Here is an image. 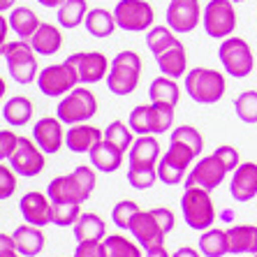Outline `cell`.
I'll return each instance as SVG.
<instances>
[{
	"label": "cell",
	"mask_w": 257,
	"mask_h": 257,
	"mask_svg": "<svg viewBox=\"0 0 257 257\" xmlns=\"http://www.w3.org/2000/svg\"><path fill=\"white\" fill-rule=\"evenodd\" d=\"M174 222H176L174 211L158 206V209L139 211L127 232L135 236V241L144 250H149V248H156V245H165V236L174 229Z\"/></svg>",
	"instance_id": "1"
},
{
	"label": "cell",
	"mask_w": 257,
	"mask_h": 257,
	"mask_svg": "<svg viewBox=\"0 0 257 257\" xmlns=\"http://www.w3.org/2000/svg\"><path fill=\"white\" fill-rule=\"evenodd\" d=\"M183 88H186L188 97L197 104H215L220 102L225 90H227V81L225 74L213 67H192L183 79Z\"/></svg>",
	"instance_id": "2"
},
{
	"label": "cell",
	"mask_w": 257,
	"mask_h": 257,
	"mask_svg": "<svg viewBox=\"0 0 257 257\" xmlns=\"http://www.w3.org/2000/svg\"><path fill=\"white\" fill-rule=\"evenodd\" d=\"M142 79V58L137 51H120L111 58L107 74V88L114 95H130L135 93Z\"/></svg>",
	"instance_id": "3"
},
{
	"label": "cell",
	"mask_w": 257,
	"mask_h": 257,
	"mask_svg": "<svg viewBox=\"0 0 257 257\" xmlns=\"http://www.w3.org/2000/svg\"><path fill=\"white\" fill-rule=\"evenodd\" d=\"M181 211H183V220L188 222L190 229L206 232V229L213 227L215 209L209 190H204V188H186L183 197H181Z\"/></svg>",
	"instance_id": "4"
},
{
	"label": "cell",
	"mask_w": 257,
	"mask_h": 257,
	"mask_svg": "<svg viewBox=\"0 0 257 257\" xmlns=\"http://www.w3.org/2000/svg\"><path fill=\"white\" fill-rule=\"evenodd\" d=\"M97 114V97L95 93H90L84 86L72 88L67 95H63V100L56 107V116L67 125H79L86 123Z\"/></svg>",
	"instance_id": "5"
},
{
	"label": "cell",
	"mask_w": 257,
	"mask_h": 257,
	"mask_svg": "<svg viewBox=\"0 0 257 257\" xmlns=\"http://www.w3.org/2000/svg\"><path fill=\"white\" fill-rule=\"evenodd\" d=\"M218 58L222 63L225 74L234 79H245L255 67L252 49L243 37H225L220 42V49H218Z\"/></svg>",
	"instance_id": "6"
},
{
	"label": "cell",
	"mask_w": 257,
	"mask_h": 257,
	"mask_svg": "<svg viewBox=\"0 0 257 257\" xmlns=\"http://www.w3.org/2000/svg\"><path fill=\"white\" fill-rule=\"evenodd\" d=\"M5 60H7V70L10 77L17 84L26 86L33 84L40 74L37 67V58H35V49L30 47L28 40H17V42H7L5 49Z\"/></svg>",
	"instance_id": "7"
},
{
	"label": "cell",
	"mask_w": 257,
	"mask_h": 257,
	"mask_svg": "<svg viewBox=\"0 0 257 257\" xmlns=\"http://www.w3.org/2000/svg\"><path fill=\"white\" fill-rule=\"evenodd\" d=\"M116 26L125 33H144L153 28L156 10L149 0H118L114 7Z\"/></svg>",
	"instance_id": "8"
},
{
	"label": "cell",
	"mask_w": 257,
	"mask_h": 257,
	"mask_svg": "<svg viewBox=\"0 0 257 257\" xmlns=\"http://www.w3.org/2000/svg\"><path fill=\"white\" fill-rule=\"evenodd\" d=\"M204 33L215 40L232 37L236 30V10L232 0H209L202 12Z\"/></svg>",
	"instance_id": "9"
},
{
	"label": "cell",
	"mask_w": 257,
	"mask_h": 257,
	"mask_svg": "<svg viewBox=\"0 0 257 257\" xmlns=\"http://www.w3.org/2000/svg\"><path fill=\"white\" fill-rule=\"evenodd\" d=\"M197 158V153L179 142H169V149L165 151V156H160L156 165L158 181H162L165 186H176L183 181L186 169L192 165V160Z\"/></svg>",
	"instance_id": "10"
},
{
	"label": "cell",
	"mask_w": 257,
	"mask_h": 257,
	"mask_svg": "<svg viewBox=\"0 0 257 257\" xmlns=\"http://www.w3.org/2000/svg\"><path fill=\"white\" fill-rule=\"evenodd\" d=\"M77 84H79L77 70L67 60H63L58 65H47L37 74V88L42 90L47 97L67 95L72 88H77Z\"/></svg>",
	"instance_id": "11"
},
{
	"label": "cell",
	"mask_w": 257,
	"mask_h": 257,
	"mask_svg": "<svg viewBox=\"0 0 257 257\" xmlns=\"http://www.w3.org/2000/svg\"><path fill=\"white\" fill-rule=\"evenodd\" d=\"M227 167L220 162V158L211 153V156L199 158L195 165L190 167V174L186 176L183 186L186 188H204V190H215L220 186L225 176H227Z\"/></svg>",
	"instance_id": "12"
},
{
	"label": "cell",
	"mask_w": 257,
	"mask_h": 257,
	"mask_svg": "<svg viewBox=\"0 0 257 257\" xmlns=\"http://www.w3.org/2000/svg\"><path fill=\"white\" fill-rule=\"evenodd\" d=\"M165 19L176 35H186L202 24V5L199 0H169Z\"/></svg>",
	"instance_id": "13"
},
{
	"label": "cell",
	"mask_w": 257,
	"mask_h": 257,
	"mask_svg": "<svg viewBox=\"0 0 257 257\" xmlns=\"http://www.w3.org/2000/svg\"><path fill=\"white\" fill-rule=\"evenodd\" d=\"M65 60L77 70L79 84H97L102 79H107L109 65H111L107 56L100 51H79V54L67 56Z\"/></svg>",
	"instance_id": "14"
},
{
	"label": "cell",
	"mask_w": 257,
	"mask_h": 257,
	"mask_svg": "<svg viewBox=\"0 0 257 257\" xmlns=\"http://www.w3.org/2000/svg\"><path fill=\"white\" fill-rule=\"evenodd\" d=\"M10 167L19 176H37L44 169V151L33 139L19 137L17 149L10 158Z\"/></svg>",
	"instance_id": "15"
},
{
	"label": "cell",
	"mask_w": 257,
	"mask_h": 257,
	"mask_svg": "<svg viewBox=\"0 0 257 257\" xmlns=\"http://www.w3.org/2000/svg\"><path fill=\"white\" fill-rule=\"evenodd\" d=\"M19 211L24 215V220L35 227H44L54 222V209H51V199L42 192H26L21 202H19Z\"/></svg>",
	"instance_id": "16"
},
{
	"label": "cell",
	"mask_w": 257,
	"mask_h": 257,
	"mask_svg": "<svg viewBox=\"0 0 257 257\" xmlns=\"http://www.w3.org/2000/svg\"><path fill=\"white\" fill-rule=\"evenodd\" d=\"M33 139L44 153H58L60 146L65 144V130H63V120L58 116H44L33 127Z\"/></svg>",
	"instance_id": "17"
},
{
	"label": "cell",
	"mask_w": 257,
	"mask_h": 257,
	"mask_svg": "<svg viewBox=\"0 0 257 257\" xmlns=\"http://www.w3.org/2000/svg\"><path fill=\"white\" fill-rule=\"evenodd\" d=\"M229 195L234 202L245 204L257 197V165L255 162H241L232 172L229 181Z\"/></svg>",
	"instance_id": "18"
},
{
	"label": "cell",
	"mask_w": 257,
	"mask_h": 257,
	"mask_svg": "<svg viewBox=\"0 0 257 257\" xmlns=\"http://www.w3.org/2000/svg\"><path fill=\"white\" fill-rule=\"evenodd\" d=\"M102 139H104V130L88 123L70 125V130L65 132V146L72 153H90Z\"/></svg>",
	"instance_id": "19"
},
{
	"label": "cell",
	"mask_w": 257,
	"mask_h": 257,
	"mask_svg": "<svg viewBox=\"0 0 257 257\" xmlns=\"http://www.w3.org/2000/svg\"><path fill=\"white\" fill-rule=\"evenodd\" d=\"M160 160V142L156 135H144L132 142L127 151V165L130 167H156Z\"/></svg>",
	"instance_id": "20"
},
{
	"label": "cell",
	"mask_w": 257,
	"mask_h": 257,
	"mask_svg": "<svg viewBox=\"0 0 257 257\" xmlns=\"http://www.w3.org/2000/svg\"><path fill=\"white\" fill-rule=\"evenodd\" d=\"M47 197L54 202H74V204H84L86 195L84 190L79 188L77 179L72 174H65V176H56V179L49 181L47 186Z\"/></svg>",
	"instance_id": "21"
},
{
	"label": "cell",
	"mask_w": 257,
	"mask_h": 257,
	"mask_svg": "<svg viewBox=\"0 0 257 257\" xmlns=\"http://www.w3.org/2000/svg\"><path fill=\"white\" fill-rule=\"evenodd\" d=\"M156 63L165 77L179 79V77H183V74H188V56H186L183 42H176L174 47H169V49H165L162 54H158Z\"/></svg>",
	"instance_id": "22"
},
{
	"label": "cell",
	"mask_w": 257,
	"mask_h": 257,
	"mask_svg": "<svg viewBox=\"0 0 257 257\" xmlns=\"http://www.w3.org/2000/svg\"><path fill=\"white\" fill-rule=\"evenodd\" d=\"M227 241L232 255H257V225H232Z\"/></svg>",
	"instance_id": "23"
},
{
	"label": "cell",
	"mask_w": 257,
	"mask_h": 257,
	"mask_svg": "<svg viewBox=\"0 0 257 257\" xmlns=\"http://www.w3.org/2000/svg\"><path fill=\"white\" fill-rule=\"evenodd\" d=\"M14 245H17V252L24 257H37L44 250V234L40 227L35 225H21L12 232Z\"/></svg>",
	"instance_id": "24"
},
{
	"label": "cell",
	"mask_w": 257,
	"mask_h": 257,
	"mask_svg": "<svg viewBox=\"0 0 257 257\" xmlns=\"http://www.w3.org/2000/svg\"><path fill=\"white\" fill-rule=\"evenodd\" d=\"M30 47L35 49V54L40 56H54L63 47V33L60 28L51 24H40V28L35 30V35L28 40Z\"/></svg>",
	"instance_id": "25"
},
{
	"label": "cell",
	"mask_w": 257,
	"mask_h": 257,
	"mask_svg": "<svg viewBox=\"0 0 257 257\" xmlns=\"http://www.w3.org/2000/svg\"><path fill=\"white\" fill-rule=\"evenodd\" d=\"M123 156H125L123 151H118L114 144H109L102 139L95 149L90 151V165L104 174H111L123 165Z\"/></svg>",
	"instance_id": "26"
},
{
	"label": "cell",
	"mask_w": 257,
	"mask_h": 257,
	"mask_svg": "<svg viewBox=\"0 0 257 257\" xmlns=\"http://www.w3.org/2000/svg\"><path fill=\"white\" fill-rule=\"evenodd\" d=\"M84 26H86V30H88V35L97 37V40L111 37V33L118 28L114 12H109L104 7H93V10H88V14H86V19H84Z\"/></svg>",
	"instance_id": "27"
},
{
	"label": "cell",
	"mask_w": 257,
	"mask_h": 257,
	"mask_svg": "<svg viewBox=\"0 0 257 257\" xmlns=\"http://www.w3.org/2000/svg\"><path fill=\"white\" fill-rule=\"evenodd\" d=\"M7 21H10V30H14L17 37H21V40H30L35 35V30L40 28V24H42L40 17L30 7H14V10H10Z\"/></svg>",
	"instance_id": "28"
},
{
	"label": "cell",
	"mask_w": 257,
	"mask_h": 257,
	"mask_svg": "<svg viewBox=\"0 0 257 257\" xmlns=\"http://www.w3.org/2000/svg\"><path fill=\"white\" fill-rule=\"evenodd\" d=\"M3 118L10 123L12 127H24L33 118V102L26 95H14L5 102L3 107Z\"/></svg>",
	"instance_id": "29"
},
{
	"label": "cell",
	"mask_w": 257,
	"mask_h": 257,
	"mask_svg": "<svg viewBox=\"0 0 257 257\" xmlns=\"http://www.w3.org/2000/svg\"><path fill=\"white\" fill-rule=\"evenodd\" d=\"M107 236V225L97 213H81L74 222V239L77 241H102Z\"/></svg>",
	"instance_id": "30"
},
{
	"label": "cell",
	"mask_w": 257,
	"mask_h": 257,
	"mask_svg": "<svg viewBox=\"0 0 257 257\" xmlns=\"http://www.w3.org/2000/svg\"><path fill=\"white\" fill-rule=\"evenodd\" d=\"M149 97H151V102H160V104L176 107V104H179V97H181V88H179V84H176V79L162 74V77L151 81Z\"/></svg>",
	"instance_id": "31"
},
{
	"label": "cell",
	"mask_w": 257,
	"mask_h": 257,
	"mask_svg": "<svg viewBox=\"0 0 257 257\" xmlns=\"http://www.w3.org/2000/svg\"><path fill=\"white\" fill-rule=\"evenodd\" d=\"M197 250L204 257H225L229 252V241H227V229H206L199 236Z\"/></svg>",
	"instance_id": "32"
},
{
	"label": "cell",
	"mask_w": 257,
	"mask_h": 257,
	"mask_svg": "<svg viewBox=\"0 0 257 257\" xmlns=\"http://www.w3.org/2000/svg\"><path fill=\"white\" fill-rule=\"evenodd\" d=\"M102 245H104V257H144L142 245L130 241L127 236H120V234L104 236Z\"/></svg>",
	"instance_id": "33"
},
{
	"label": "cell",
	"mask_w": 257,
	"mask_h": 257,
	"mask_svg": "<svg viewBox=\"0 0 257 257\" xmlns=\"http://www.w3.org/2000/svg\"><path fill=\"white\" fill-rule=\"evenodd\" d=\"M86 14H88V3L86 0H65L63 5L58 7V12H56V17H58V24L63 26V28H77V26L84 24Z\"/></svg>",
	"instance_id": "34"
},
{
	"label": "cell",
	"mask_w": 257,
	"mask_h": 257,
	"mask_svg": "<svg viewBox=\"0 0 257 257\" xmlns=\"http://www.w3.org/2000/svg\"><path fill=\"white\" fill-rule=\"evenodd\" d=\"M176 42H181V40L176 37V33L169 26H153L151 30H146V47L151 49L153 56L162 54L165 49L174 47Z\"/></svg>",
	"instance_id": "35"
},
{
	"label": "cell",
	"mask_w": 257,
	"mask_h": 257,
	"mask_svg": "<svg viewBox=\"0 0 257 257\" xmlns=\"http://www.w3.org/2000/svg\"><path fill=\"white\" fill-rule=\"evenodd\" d=\"M127 125L135 135H153V107L151 104H137L127 116Z\"/></svg>",
	"instance_id": "36"
},
{
	"label": "cell",
	"mask_w": 257,
	"mask_h": 257,
	"mask_svg": "<svg viewBox=\"0 0 257 257\" xmlns=\"http://www.w3.org/2000/svg\"><path fill=\"white\" fill-rule=\"evenodd\" d=\"M104 142H109V144H114L118 151H130V146H132V130H130V125L127 123H123V120H111L107 127H104Z\"/></svg>",
	"instance_id": "37"
},
{
	"label": "cell",
	"mask_w": 257,
	"mask_h": 257,
	"mask_svg": "<svg viewBox=\"0 0 257 257\" xmlns=\"http://www.w3.org/2000/svg\"><path fill=\"white\" fill-rule=\"evenodd\" d=\"M234 111L239 116V120L252 125L257 123V90H243L239 97L234 100Z\"/></svg>",
	"instance_id": "38"
},
{
	"label": "cell",
	"mask_w": 257,
	"mask_h": 257,
	"mask_svg": "<svg viewBox=\"0 0 257 257\" xmlns=\"http://www.w3.org/2000/svg\"><path fill=\"white\" fill-rule=\"evenodd\" d=\"M169 142H179V144H183V146H188V149L195 151V153H197V158L202 156L204 137H202V132H199L197 127H192V125L174 127L172 135H169Z\"/></svg>",
	"instance_id": "39"
},
{
	"label": "cell",
	"mask_w": 257,
	"mask_h": 257,
	"mask_svg": "<svg viewBox=\"0 0 257 257\" xmlns=\"http://www.w3.org/2000/svg\"><path fill=\"white\" fill-rule=\"evenodd\" d=\"M51 209H54V222L51 225H56V227H72L81 215V204L74 202H54Z\"/></svg>",
	"instance_id": "40"
},
{
	"label": "cell",
	"mask_w": 257,
	"mask_h": 257,
	"mask_svg": "<svg viewBox=\"0 0 257 257\" xmlns=\"http://www.w3.org/2000/svg\"><path fill=\"white\" fill-rule=\"evenodd\" d=\"M139 204L132 202V199H123V202H118L114 206V211H111V220H114V225L118 229H130L132 220H135V215L139 213Z\"/></svg>",
	"instance_id": "41"
},
{
	"label": "cell",
	"mask_w": 257,
	"mask_h": 257,
	"mask_svg": "<svg viewBox=\"0 0 257 257\" xmlns=\"http://www.w3.org/2000/svg\"><path fill=\"white\" fill-rule=\"evenodd\" d=\"M158 181L156 167H127V183L135 190H149Z\"/></svg>",
	"instance_id": "42"
},
{
	"label": "cell",
	"mask_w": 257,
	"mask_h": 257,
	"mask_svg": "<svg viewBox=\"0 0 257 257\" xmlns=\"http://www.w3.org/2000/svg\"><path fill=\"white\" fill-rule=\"evenodd\" d=\"M151 107H153V135H162V132L172 130L174 107H169V104H160V102H151Z\"/></svg>",
	"instance_id": "43"
},
{
	"label": "cell",
	"mask_w": 257,
	"mask_h": 257,
	"mask_svg": "<svg viewBox=\"0 0 257 257\" xmlns=\"http://www.w3.org/2000/svg\"><path fill=\"white\" fill-rule=\"evenodd\" d=\"M72 176L77 179V183H79V188L84 190V195H86V199L90 197V192L95 190V172H93V167H86V165H81V167H77L74 172H72Z\"/></svg>",
	"instance_id": "44"
},
{
	"label": "cell",
	"mask_w": 257,
	"mask_h": 257,
	"mask_svg": "<svg viewBox=\"0 0 257 257\" xmlns=\"http://www.w3.org/2000/svg\"><path fill=\"white\" fill-rule=\"evenodd\" d=\"M14 190H17V174L12 167L0 165V202L12 197Z\"/></svg>",
	"instance_id": "45"
},
{
	"label": "cell",
	"mask_w": 257,
	"mask_h": 257,
	"mask_svg": "<svg viewBox=\"0 0 257 257\" xmlns=\"http://www.w3.org/2000/svg\"><path fill=\"white\" fill-rule=\"evenodd\" d=\"M213 153L220 158V162L227 167V172H234V169L241 165L239 162V151L234 149V146H218Z\"/></svg>",
	"instance_id": "46"
},
{
	"label": "cell",
	"mask_w": 257,
	"mask_h": 257,
	"mask_svg": "<svg viewBox=\"0 0 257 257\" xmlns=\"http://www.w3.org/2000/svg\"><path fill=\"white\" fill-rule=\"evenodd\" d=\"M74 257H104L102 241H79Z\"/></svg>",
	"instance_id": "47"
},
{
	"label": "cell",
	"mask_w": 257,
	"mask_h": 257,
	"mask_svg": "<svg viewBox=\"0 0 257 257\" xmlns=\"http://www.w3.org/2000/svg\"><path fill=\"white\" fill-rule=\"evenodd\" d=\"M19 137L12 130H0V160H10L17 149Z\"/></svg>",
	"instance_id": "48"
},
{
	"label": "cell",
	"mask_w": 257,
	"mask_h": 257,
	"mask_svg": "<svg viewBox=\"0 0 257 257\" xmlns=\"http://www.w3.org/2000/svg\"><path fill=\"white\" fill-rule=\"evenodd\" d=\"M12 252H17L12 234H0V257H10Z\"/></svg>",
	"instance_id": "49"
},
{
	"label": "cell",
	"mask_w": 257,
	"mask_h": 257,
	"mask_svg": "<svg viewBox=\"0 0 257 257\" xmlns=\"http://www.w3.org/2000/svg\"><path fill=\"white\" fill-rule=\"evenodd\" d=\"M7 33H10V21L0 14V56H5L7 49Z\"/></svg>",
	"instance_id": "50"
},
{
	"label": "cell",
	"mask_w": 257,
	"mask_h": 257,
	"mask_svg": "<svg viewBox=\"0 0 257 257\" xmlns=\"http://www.w3.org/2000/svg\"><path fill=\"white\" fill-rule=\"evenodd\" d=\"M172 257H202V252H199L197 248H190V245H183V248H179V250L174 252Z\"/></svg>",
	"instance_id": "51"
},
{
	"label": "cell",
	"mask_w": 257,
	"mask_h": 257,
	"mask_svg": "<svg viewBox=\"0 0 257 257\" xmlns=\"http://www.w3.org/2000/svg\"><path fill=\"white\" fill-rule=\"evenodd\" d=\"M146 257H172V255L167 252L165 245H156V248H149V250H146Z\"/></svg>",
	"instance_id": "52"
},
{
	"label": "cell",
	"mask_w": 257,
	"mask_h": 257,
	"mask_svg": "<svg viewBox=\"0 0 257 257\" xmlns=\"http://www.w3.org/2000/svg\"><path fill=\"white\" fill-rule=\"evenodd\" d=\"M37 3H40V5H42V7H49V10H54V7H56V10H58V7L63 5L65 0H37Z\"/></svg>",
	"instance_id": "53"
},
{
	"label": "cell",
	"mask_w": 257,
	"mask_h": 257,
	"mask_svg": "<svg viewBox=\"0 0 257 257\" xmlns=\"http://www.w3.org/2000/svg\"><path fill=\"white\" fill-rule=\"evenodd\" d=\"M14 3L17 0H0V14L7 12V10H14Z\"/></svg>",
	"instance_id": "54"
},
{
	"label": "cell",
	"mask_w": 257,
	"mask_h": 257,
	"mask_svg": "<svg viewBox=\"0 0 257 257\" xmlns=\"http://www.w3.org/2000/svg\"><path fill=\"white\" fill-rule=\"evenodd\" d=\"M7 93V84H5V79L0 77V100H3V95Z\"/></svg>",
	"instance_id": "55"
},
{
	"label": "cell",
	"mask_w": 257,
	"mask_h": 257,
	"mask_svg": "<svg viewBox=\"0 0 257 257\" xmlns=\"http://www.w3.org/2000/svg\"><path fill=\"white\" fill-rule=\"evenodd\" d=\"M10 257H24V255H19V252H12V255H10Z\"/></svg>",
	"instance_id": "56"
},
{
	"label": "cell",
	"mask_w": 257,
	"mask_h": 257,
	"mask_svg": "<svg viewBox=\"0 0 257 257\" xmlns=\"http://www.w3.org/2000/svg\"><path fill=\"white\" fill-rule=\"evenodd\" d=\"M232 3H234V5H236V3H245V0H232Z\"/></svg>",
	"instance_id": "57"
},
{
	"label": "cell",
	"mask_w": 257,
	"mask_h": 257,
	"mask_svg": "<svg viewBox=\"0 0 257 257\" xmlns=\"http://www.w3.org/2000/svg\"><path fill=\"white\" fill-rule=\"evenodd\" d=\"M248 257H257V255H248Z\"/></svg>",
	"instance_id": "58"
},
{
	"label": "cell",
	"mask_w": 257,
	"mask_h": 257,
	"mask_svg": "<svg viewBox=\"0 0 257 257\" xmlns=\"http://www.w3.org/2000/svg\"><path fill=\"white\" fill-rule=\"evenodd\" d=\"M255 21H257V17H255Z\"/></svg>",
	"instance_id": "59"
}]
</instances>
